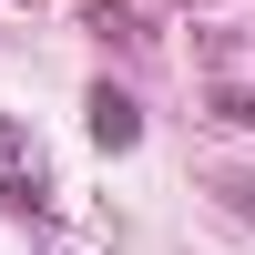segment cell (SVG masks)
Returning <instances> with one entry per match:
<instances>
[{"instance_id": "6da1fadb", "label": "cell", "mask_w": 255, "mask_h": 255, "mask_svg": "<svg viewBox=\"0 0 255 255\" xmlns=\"http://www.w3.org/2000/svg\"><path fill=\"white\" fill-rule=\"evenodd\" d=\"M0 204H20V215H41V204H51V174H41L31 133H20L10 113H0Z\"/></svg>"}, {"instance_id": "7a4b0ae2", "label": "cell", "mask_w": 255, "mask_h": 255, "mask_svg": "<svg viewBox=\"0 0 255 255\" xmlns=\"http://www.w3.org/2000/svg\"><path fill=\"white\" fill-rule=\"evenodd\" d=\"M92 143H102V153H133V143H143V113H133V92H113V82L92 92Z\"/></svg>"}]
</instances>
